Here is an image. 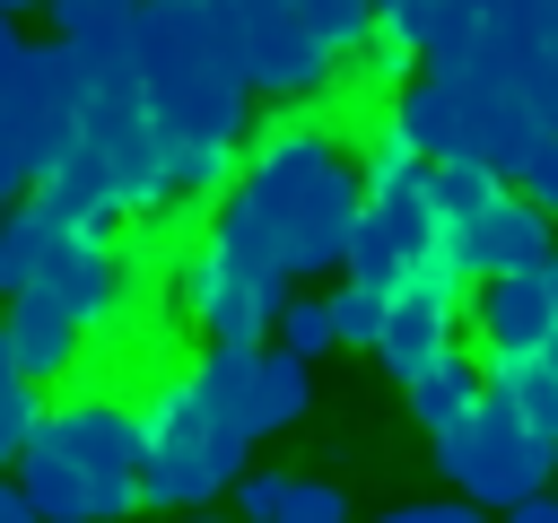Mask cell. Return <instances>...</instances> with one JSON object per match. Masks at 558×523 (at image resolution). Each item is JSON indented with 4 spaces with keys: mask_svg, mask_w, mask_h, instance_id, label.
<instances>
[{
    "mask_svg": "<svg viewBox=\"0 0 558 523\" xmlns=\"http://www.w3.org/2000/svg\"><path fill=\"white\" fill-rule=\"evenodd\" d=\"M357 209H366V174H357L349 139L323 122H270L253 139L244 174L218 192L209 244H227L262 270L314 279V270H349Z\"/></svg>",
    "mask_w": 558,
    "mask_h": 523,
    "instance_id": "obj_1",
    "label": "cell"
},
{
    "mask_svg": "<svg viewBox=\"0 0 558 523\" xmlns=\"http://www.w3.org/2000/svg\"><path fill=\"white\" fill-rule=\"evenodd\" d=\"M253 375H262V349H218L209 340L183 375H166L140 401V436H148L140 497L148 506L201 514L209 497H227L244 479V453L262 445L253 436Z\"/></svg>",
    "mask_w": 558,
    "mask_h": 523,
    "instance_id": "obj_2",
    "label": "cell"
},
{
    "mask_svg": "<svg viewBox=\"0 0 558 523\" xmlns=\"http://www.w3.org/2000/svg\"><path fill=\"white\" fill-rule=\"evenodd\" d=\"M35 436L87 479V514L96 523H131L148 497H140V471H148V436H140V410L105 401V392H78V401H52L35 418Z\"/></svg>",
    "mask_w": 558,
    "mask_h": 523,
    "instance_id": "obj_3",
    "label": "cell"
},
{
    "mask_svg": "<svg viewBox=\"0 0 558 523\" xmlns=\"http://www.w3.org/2000/svg\"><path fill=\"white\" fill-rule=\"evenodd\" d=\"M436 471H445L480 514H506V506H523L532 488H558V445L532 436V427L488 392L462 427L436 436Z\"/></svg>",
    "mask_w": 558,
    "mask_h": 523,
    "instance_id": "obj_4",
    "label": "cell"
},
{
    "mask_svg": "<svg viewBox=\"0 0 558 523\" xmlns=\"http://www.w3.org/2000/svg\"><path fill=\"white\" fill-rule=\"evenodd\" d=\"M288 288H296L288 270H262L209 235L174 262V314L218 349H262V331H279V314H288Z\"/></svg>",
    "mask_w": 558,
    "mask_h": 523,
    "instance_id": "obj_5",
    "label": "cell"
},
{
    "mask_svg": "<svg viewBox=\"0 0 558 523\" xmlns=\"http://www.w3.org/2000/svg\"><path fill=\"white\" fill-rule=\"evenodd\" d=\"M209 35H218V52L235 61V78L253 87V96H323L331 87V52L305 35V17L288 9V0H218L209 9Z\"/></svg>",
    "mask_w": 558,
    "mask_h": 523,
    "instance_id": "obj_6",
    "label": "cell"
},
{
    "mask_svg": "<svg viewBox=\"0 0 558 523\" xmlns=\"http://www.w3.org/2000/svg\"><path fill=\"white\" fill-rule=\"evenodd\" d=\"M436 235H445V209H436L427 174L384 183V192H366V209H357V235H349V279L392 288V279H401V270H410Z\"/></svg>",
    "mask_w": 558,
    "mask_h": 523,
    "instance_id": "obj_7",
    "label": "cell"
},
{
    "mask_svg": "<svg viewBox=\"0 0 558 523\" xmlns=\"http://www.w3.org/2000/svg\"><path fill=\"white\" fill-rule=\"evenodd\" d=\"M35 288H52L87 331L131 323V262H122L113 227H70V235L52 244V262H44V279H35Z\"/></svg>",
    "mask_w": 558,
    "mask_h": 523,
    "instance_id": "obj_8",
    "label": "cell"
},
{
    "mask_svg": "<svg viewBox=\"0 0 558 523\" xmlns=\"http://www.w3.org/2000/svg\"><path fill=\"white\" fill-rule=\"evenodd\" d=\"M471 314H480V349H488V357H541V349H549V331H558V296H549V270L480 279Z\"/></svg>",
    "mask_w": 558,
    "mask_h": 523,
    "instance_id": "obj_9",
    "label": "cell"
},
{
    "mask_svg": "<svg viewBox=\"0 0 558 523\" xmlns=\"http://www.w3.org/2000/svg\"><path fill=\"white\" fill-rule=\"evenodd\" d=\"M462 253L480 279H514V270H549V218L523 200V192H497L480 218H462Z\"/></svg>",
    "mask_w": 558,
    "mask_h": 523,
    "instance_id": "obj_10",
    "label": "cell"
},
{
    "mask_svg": "<svg viewBox=\"0 0 558 523\" xmlns=\"http://www.w3.org/2000/svg\"><path fill=\"white\" fill-rule=\"evenodd\" d=\"M9 349H17V375L26 384H61L70 366H78V349H87V323L52 296V288H26V296H9Z\"/></svg>",
    "mask_w": 558,
    "mask_h": 523,
    "instance_id": "obj_11",
    "label": "cell"
},
{
    "mask_svg": "<svg viewBox=\"0 0 558 523\" xmlns=\"http://www.w3.org/2000/svg\"><path fill=\"white\" fill-rule=\"evenodd\" d=\"M392 122L410 131V148H418L427 166H436V157H462V139H471V131H462V87H453L445 70H418V78L392 96Z\"/></svg>",
    "mask_w": 558,
    "mask_h": 523,
    "instance_id": "obj_12",
    "label": "cell"
},
{
    "mask_svg": "<svg viewBox=\"0 0 558 523\" xmlns=\"http://www.w3.org/2000/svg\"><path fill=\"white\" fill-rule=\"evenodd\" d=\"M392 296L401 305H436V314H462L471 296H480V270H471V253H462V227H445L401 279H392Z\"/></svg>",
    "mask_w": 558,
    "mask_h": 523,
    "instance_id": "obj_13",
    "label": "cell"
},
{
    "mask_svg": "<svg viewBox=\"0 0 558 523\" xmlns=\"http://www.w3.org/2000/svg\"><path fill=\"white\" fill-rule=\"evenodd\" d=\"M375 357H384V375H392V384H418L436 357H453V314H436V305H401V296H392Z\"/></svg>",
    "mask_w": 558,
    "mask_h": 523,
    "instance_id": "obj_14",
    "label": "cell"
},
{
    "mask_svg": "<svg viewBox=\"0 0 558 523\" xmlns=\"http://www.w3.org/2000/svg\"><path fill=\"white\" fill-rule=\"evenodd\" d=\"M61 235H70V227H61L44 200H9V209H0V296H26V288L44 279V262H52Z\"/></svg>",
    "mask_w": 558,
    "mask_h": 523,
    "instance_id": "obj_15",
    "label": "cell"
},
{
    "mask_svg": "<svg viewBox=\"0 0 558 523\" xmlns=\"http://www.w3.org/2000/svg\"><path fill=\"white\" fill-rule=\"evenodd\" d=\"M401 392H410V418H418L427 436H445V427H462V418L488 401V375L453 349V357H436V366H427L418 384H401Z\"/></svg>",
    "mask_w": 558,
    "mask_h": 523,
    "instance_id": "obj_16",
    "label": "cell"
},
{
    "mask_svg": "<svg viewBox=\"0 0 558 523\" xmlns=\"http://www.w3.org/2000/svg\"><path fill=\"white\" fill-rule=\"evenodd\" d=\"M488 392H497L532 436L558 445V366H549V357H488Z\"/></svg>",
    "mask_w": 558,
    "mask_h": 523,
    "instance_id": "obj_17",
    "label": "cell"
},
{
    "mask_svg": "<svg viewBox=\"0 0 558 523\" xmlns=\"http://www.w3.org/2000/svg\"><path fill=\"white\" fill-rule=\"evenodd\" d=\"M305 401H314V366H305L296 349H262V375H253V436L296 427Z\"/></svg>",
    "mask_w": 558,
    "mask_h": 523,
    "instance_id": "obj_18",
    "label": "cell"
},
{
    "mask_svg": "<svg viewBox=\"0 0 558 523\" xmlns=\"http://www.w3.org/2000/svg\"><path fill=\"white\" fill-rule=\"evenodd\" d=\"M427 192H436L445 227H462V218H480V209L506 192V174H497V166H480V157L462 148V157H436V166H427Z\"/></svg>",
    "mask_w": 558,
    "mask_h": 523,
    "instance_id": "obj_19",
    "label": "cell"
},
{
    "mask_svg": "<svg viewBox=\"0 0 558 523\" xmlns=\"http://www.w3.org/2000/svg\"><path fill=\"white\" fill-rule=\"evenodd\" d=\"M305 17V35L331 52V61H357V44L375 35V0H288Z\"/></svg>",
    "mask_w": 558,
    "mask_h": 523,
    "instance_id": "obj_20",
    "label": "cell"
},
{
    "mask_svg": "<svg viewBox=\"0 0 558 523\" xmlns=\"http://www.w3.org/2000/svg\"><path fill=\"white\" fill-rule=\"evenodd\" d=\"M140 9L148 0H52V26H61V44H131Z\"/></svg>",
    "mask_w": 558,
    "mask_h": 523,
    "instance_id": "obj_21",
    "label": "cell"
},
{
    "mask_svg": "<svg viewBox=\"0 0 558 523\" xmlns=\"http://www.w3.org/2000/svg\"><path fill=\"white\" fill-rule=\"evenodd\" d=\"M418 61H427V52H418V44L401 35V26H384V17H375V35L357 44V61H349V70H357L366 87H384V96H401V87L418 78Z\"/></svg>",
    "mask_w": 558,
    "mask_h": 523,
    "instance_id": "obj_22",
    "label": "cell"
},
{
    "mask_svg": "<svg viewBox=\"0 0 558 523\" xmlns=\"http://www.w3.org/2000/svg\"><path fill=\"white\" fill-rule=\"evenodd\" d=\"M384 314H392V288H375V279H340V296H331V331H340L349 349H375V340H384Z\"/></svg>",
    "mask_w": 558,
    "mask_h": 523,
    "instance_id": "obj_23",
    "label": "cell"
},
{
    "mask_svg": "<svg viewBox=\"0 0 558 523\" xmlns=\"http://www.w3.org/2000/svg\"><path fill=\"white\" fill-rule=\"evenodd\" d=\"M357 174H366V192H384V183H410V174H427V157L410 148V131H401V122H384V131H366V157H357Z\"/></svg>",
    "mask_w": 558,
    "mask_h": 523,
    "instance_id": "obj_24",
    "label": "cell"
},
{
    "mask_svg": "<svg viewBox=\"0 0 558 523\" xmlns=\"http://www.w3.org/2000/svg\"><path fill=\"white\" fill-rule=\"evenodd\" d=\"M279 349H296L305 366H314L323 349H340V331H331V296H288V314H279Z\"/></svg>",
    "mask_w": 558,
    "mask_h": 523,
    "instance_id": "obj_25",
    "label": "cell"
},
{
    "mask_svg": "<svg viewBox=\"0 0 558 523\" xmlns=\"http://www.w3.org/2000/svg\"><path fill=\"white\" fill-rule=\"evenodd\" d=\"M279 523H349V488H331V479H288V488H279Z\"/></svg>",
    "mask_w": 558,
    "mask_h": 523,
    "instance_id": "obj_26",
    "label": "cell"
},
{
    "mask_svg": "<svg viewBox=\"0 0 558 523\" xmlns=\"http://www.w3.org/2000/svg\"><path fill=\"white\" fill-rule=\"evenodd\" d=\"M35 418H44V401H35V384H9L0 392V471L26 453V436H35Z\"/></svg>",
    "mask_w": 558,
    "mask_h": 523,
    "instance_id": "obj_27",
    "label": "cell"
},
{
    "mask_svg": "<svg viewBox=\"0 0 558 523\" xmlns=\"http://www.w3.org/2000/svg\"><path fill=\"white\" fill-rule=\"evenodd\" d=\"M514 183H523V200H532L541 218H558V131H549V139L523 157V174H514Z\"/></svg>",
    "mask_w": 558,
    "mask_h": 523,
    "instance_id": "obj_28",
    "label": "cell"
},
{
    "mask_svg": "<svg viewBox=\"0 0 558 523\" xmlns=\"http://www.w3.org/2000/svg\"><path fill=\"white\" fill-rule=\"evenodd\" d=\"M279 488H288V471H244L235 479V514L244 523H279Z\"/></svg>",
    "mask_w": 558,
    "mask_h": 523,
    "instance_id": "obj_29",
    "label": "cell"
},
{
    "mask_svg": "<svg viewBox=\"0 0 558 523\" xmlns=\"http://www.w3.org/2000/svg\"><path fill=\"white\" fill-rule=\"evenodd\" d=\"M375 523H488L471 497H418V506H384Z\"/></svg>",
    "mask_w": 558,
    "mask_h": 523,
    "instance_id": "obj_30",
    "label": "cell"
},
{
    "mask_svg": "<svg viewBox=\"0 0 558 523\" xmlns=\"http://www.w3.org/2000/svg\"><path fill=\"white\" fill-rule=\"evenodd\" d=\"M26 52H35V44L17 35V17H0V105H9V96H17V78H26Z\"/></svg>",
    "mask_w": 558,
    "mask_h": 523,
    "instance_id": "obj_31",
    "label": "cell"
},
{
    "mask_svg": "<svg viewBox=\"0 0 558 523\" xmlns=\"http://www.w3.org/2000/svg\"><path fill=\"white\" fill-rule=\"evenodd\" d=\"M506 523H558V488H532L523 506H506Z\"/></svg>",
    "mask_w": 558,
    "mask_h": 523,
    "instance_id": "obj_32",
    "label": "cell"
},
{
    "mask_svg": "<svg viewBox=\"0 0 558 523\" xmlns=\"http://www.w3.org/2000/svg\"><path fill=\"white\" fill-rule=\"evenodd\" d=\"M0 523H44V514H35V497H26L17 479H0Z\"/></svg>",
    "mask_w": 558,
    "mask_h": 523,
    "instance_id": "obj_33",
    "label": "cell"
},
{
    "mask_svg": "<svg viewBox=\"0 0 558 523\" xmlns=\"http://www.w3.org/2000/svg\"><path fill=\"white\" fill-rule=\"evenodd\" d=\"M9 384H26V375H17V349H9V323H0V392Z\"/></svg>",
    "mask_w": 558,
    "mask_h": 523,
    "instance_id": "obj_34",
    "label": "cell"
},
{
    "mask_svg": "<svg viewBox=\"0 0 558 523\" xmlns=\"http://www.w3.org/2000/svg\"><path fill=\"white\" fill-rule=\"evenodd\" d=\"M148 9H166V17H209L218 0H148Z\"/></svg>",
    "mask_w": 558,
    "mask_h": 523,
    "instance_id": "obj_35",
    "label": "cell"
},
{
    "mask_svg": "<svg viewBox=\"0 0 558 523\" xmlns=\"http://www.w3.org/2000/svg\"><path fill=\"white\" fill-rule=\"evenodd\" d=\"M26 9H52V0H0V17H26Z\"/></svg>",
    "mask_w": 558,
    "mask_h": 523,
    "instance_id": "obj_36",
    "label": "cell"
},
{
    "mask_svg": "<svg viewBox=\"0 0 558 523\" xmlns=\"http://www.w3.org/2000/svg\"><path fill=\"white\" fill-rule=\"evenodd\" d=\"M549 296H558V253H549Z\"/></svg>",
    "mask_w": 558,
    "mask_h": 523,
    "instance_id": "obj_37",
    "label": "cell"
},
{
    "mask_svg": "<svg viewBox=\"0 0 558 523\" xmlns=\"http://www.w3.org/2000/svg\"><path fill=\"white\" fill-rule=\"evenodd\" d=\"M541 357H549V366H558V331H549V349H541Z\"/></svg>",
    "mask_w": 558,
    "mask_h": 523,
    "instance_id": "obj_38",
    "label": "cell"
}]
</instances>
